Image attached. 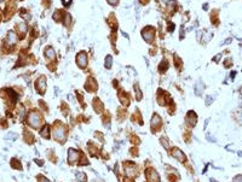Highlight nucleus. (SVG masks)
<instances>
[{
    "label": "nucleus",
    "mask_w": 242,
    "mask_h": 182,
    "mask_svg": "<svg viewBox=\"0 0 242 182\" xmlns=\"http://www.w3.org/2000/svg\"><path fill=\"white\" fill-rule=\"evenodd\" d=\"M147 177L150 182H160V177L157 173L154 170V169H148L147 170Z\"/></svg>",
    "instance_id": "obj_6"
},
{
    "label": "nucleus",
    "mask_w": 242,
    "mask_h": 182,
    "mask_svg": "<svg viewBox=\"0 0 242 182\" xmlns=\"http://www.w3.org/2000/svg\"><path fill=\"white\" fill-rule=\"evenodd\" d=\"M45 55H46L47 58H50V59H53V58H55V51H53L51 47L46 48V51H45Z\"/></svg>",
    "instance_id": "obj_15"
},
{
    "label": "nucleus",
    "mask_w": 242,
    "mask_h": 182,
    "mask_svg": "<svg viewBox=\"0 0 242 182\" xmlns=\"http://www.w3.org/2000/svg\"><path fill=\"white\" fill-rule=\"evenodd\" d=\"M172 156H173L176 159L180 160V162H184V160H185V154H184L180 150H178V148H173V151H172Z\"/></svg>",
    "instance_id": "obj_9"
},
{
    "label": "nucleus",
    "mask_w": 242,
    "mask_h": 182,
    "mask_svg": "<svg viewBox=\"0 0 242 182\" xmlns=\"http://www.w3.org/2000/svg\"><path fill=\"white\" fill-rule=\"evenodd\" d=\"M161 143H162V145H164L166 148H168V143H166V139H165V138H162V139H161Z\"/></svg>",
    "instance_id": "obj_21"
},
{
    "label": "nucleus",
    "mask_w": 242,
    "mask_h": 182,
    "mask_svg": "<svg viewBox=\"0 0 242 182\" xmlns=\"http://www.w3.org/2000/svg\"><path fill=\"white\" fill-rule=\"evenodd\" d=\"M5 139H6V140H10V141H11V140H16V139H17V135H16L15 133H8Z\"/></svg>",
    "instance_id": "obj_19"
},
{
    "label": "nucleus",
    "mask_w": 242,
    "mask_h": 182,
    "mask_svg": "<svg viewBox=\"0 0 242 182\" xmlns=\"http://www.w3.org/2000/svg\"><path fill=\"white\" fill-rule=\"evenodd\" d=\"M108 3H109V4H111V5H114V6H115V5H116L117 3H119V0H108Z\"/></svg>",
    "instance_id": "obj_23"
},
{
    "label": "nucleus",
    "mask_w": 242,
    "mask_h": 182,
    "mask_svg": "<svg viewBox=\"0 0 242 182\" xmlns=\"http://www.w3.org/2000/svg\"><path fill=\"white\" fill-rule=\"evenodd\" d=\"M80 156H81V152H79V151L74 150V148H70L69 152H68V160H69V163H74L75 160H78L80 158Z\"/></svg>",
    "instance_id": "obj_5"
},
{
    "label": "nucleus",
    "mask_w": 242,
    "mask_h": 182,
    "mask_svg": "<svg viewBox=\"0 0 242 182\" xmlns=\"http://www.w3.org/2000/svg\"><path fill=\"white\" fill-rule=\"evenodd\" d=\"M125 173L126 175L130 177H133L137 175V166L132 164V163H125Z\"/></svg>",
    "instance_id": "obj_4"
},
{
    "label": "nucleus",
    "mask_w": 242,
    "mask_h": 182,
    "mask_svg": "<svg viewBox=\"0 0 242 182\" xmlns=\"http://www.w3.org/2000/svg\"><path fill=\"white\" fill-rule=\"evenodd\" d=\"M233 182H242V175H237V176H235Z\"/></svg>",
    "instance_id": "obj_20"
},
{
    "label": "nucleus",
    "mask_w": 242,
    "mask_h": 182,
    "mask_svg": "<svg viewBox=\"0 0 242 182\" xmlns=\"http://www.w3.org/2000/svg\"><path fill=\"white\" fill-rule=\"evenodd\" d=\"M0 21H1V15H0Z\"/></svg>",
    "instance_id": "obj_25"
},
{
    "label": "nucleus",
    "mask_w": 242,
    "mask_h": 182,
    "mask_svg": "<svg viewBox=\"0 0 242 182\" xmlns=\"http://www.w3.org/2000/svg\"><path fill=\"white\" fill-rule=\"evenodd\" d=\"M39 182H50L47 180L46 177H42V176H39Z\"/></svg>",
    "instance_id": "obj_22"
},
{
    "label": "nucleus",
    "mask_w": 242,
    "mask_h": 182,
    "mask_svg": "<svg viewBox=\"0 0 242 182\" xmlns=\"http://www.w3.org/2000/svg\"><path fill=\"white\" fill-rule=\"evenodd\" d=\"M16 42V34L15 32H8V36H6V45L8 46H12Z\"/></svg>",
    "instance_id": "obj_10"
},
{
    "label": "nucleus",
    "mask_w": 242,
    "mask_h": 182,
    "mask_svg": "<svg viewBox=\"0 0 242 182\" xmlns=\"http://www.w3.org/2000/svg\"><path fill=\"white\" fill-rule=\"evenodd\" d=\"M76 179H78V181L80 182H86V175L84 173H78L76 174Z\"/></svg>",
    "instance_id": "obj_18"
},
{
    "label": "nucleus",
    "mask_w": 242,
    "mask_h": 182,
    "mask_svg": "<svg viewBox=\"0 0 242 182\" xmlns=\"http://www.w3.org/2000/svg\"><path fill=\"white\" fill-rule=\"evenodd\" d=\"M17 29H18L20 34H24V33L27 32V25H25V23H20L17 25Z\"/></svg>",
    "instance_id": "obj_17"
},
{
    "label": "nucleus",
    "mask_w": 242,
    "mask_h": 182,
    "mask_svg": "<svg viewBox=\"0 0 242 182\" xmlns=\"http://www.w3.org/2000/svg\"><path fill=\"white\" fill-rule=\"evenodd\" d=\"M187 119H188V123H190V126H195L197 117H196V115L194 113V112H191V111H190V112L188 113Z\"/></svg>",
    "instance_id": "obj_11"
},
{
    "label": "nucleus",
    "mask_w": 242,
    "mask_h": 182,
    "mask_svg": "<svg viewBox=\"0 0 242 182\" xmlns=\"http://www.w3.org/2000/svg\"><path fill=\"white\" fill-rule=\"evenodd\" d=\"M40 134H41L42 138H45V139H50V126H48V124H45L44 128L41 129Z\"/></svg>",
    "instance_id": "obj_12"
},
{
    "label": "nucleus",
    "mask_w": 242,
    "mask_h": 182,
    "mask_svg": "<svg viewBox=\"0 0 242 182\" xmlns=\"http://www.w3.org/2000/svg\"><path fill=\"white\" fill-rule=\"evenodd\" d=\"M150 126H151V128L154 129V132H156L157 129L161 127V118H160L157 115H154V116H153V119H151Z\"/></svg>",
    "instance_id": "obj_8"
},
{
    "label": "nucleus",
    "mask_w": 242,
    "mask_h": 182,
    "mask_svg": "<svg viewBox=\"0 0 242 182\" xmlns=\"http://www.w3.org/2000/svg\"><path fill=\"white\" fill-rule=\"evenodd\" d=\"M11 166H12V168H16L17 170H22V164L15 158L11 160Z\"/></svg>",
    "instance_id": "obj_16"
},
{
    "label": "nucleus",
    "mask_w": 242,
    "mask_h": 182,
    "mask_svg": "<svg viewBox=\"0 0 242 182\" xmlns=\"http://www.w3.org/2000/svg\"><path fill=\"white\" fill-rule=\"evenodd\" d=\"M46 79L44 77V76H41L39 79L37 80V82H35V88L38 89V92L39 93H45V89H46Z\"/></svg>",
    "instance_id": "obj_3"
},
{
    "label": "nucleus",
    "mask_w": 242,
    "mask_h": 182,
    "mask_svg": "<svg viewBox=\"0 0 242 182\" xmlns=\"http://www.w3.org/2000/svg\"><path fill=\"white\" fill-rule=\"evenodd\" d=\"M27 122L31 128H39L40 124L42 123V116L39 111H31L28 115Z\"/></svg>",
    "instance_id": "obj_1"
},
{
    "label": "nucleus",
    "mask_w": 242,
    "mask_h": 182,
    "mask_svg": "<svg viewBox=\"0 0 242 182\" xmlns=\"http://www.w3.org/2000/svg\"><path fill=\"white\" fill-rule=\"evenodd\" d=\"M124 182H134V181H133V180H131V179H125V180H124Z\"/></svg>",
    "instance_id": "obj_24"
},
{
    "label": "nucleus",
    "mask_w": 242,
    "mask_h": 182,
    "mask_svg": "<svg viewBox=\"0 0 242 182\" xmlns=\"http://www.w3.org/2000/svg\"><path fill=\"white\" fill-rule=\"evenodd\" d=\"M76 63L80 68H85L86 64H87V58H86L85 52H80L76 57Z\"/></svg>",
    "instance_id": "obj_7"
},
{
    "label": "nucleus",
    "mask_w": 242,
    "mask_h": 182,
    "mask_svg": "<svg viewBox=\"0 0 242 182\" xmlns=\"http://www.w3.org/2000/svg\"><path fill=\"white\" fill-rule=\"evenodd\" d=\"M53 136L57 141L59 143H64L65 141V136H67V130H65V127L62 126V124H58L56 127L55 132H53Z\"/></svg>",
    "instance_id": "obj_2"
},
{
    "label": "nucleus",
    "mask_w": 242,
    "mask_h": 182,
    "mask_svg": "<svg viewBox=\"0 0 242 182\" xmlns=\"http://www.w3.org/2000/svg\"><path fill=\"white\" fill-rule=\"evenodd\" d=\"M93 107H94V110H96V112H98V113L102 112V110H103V105L99 103V100H98V99H94Z\"/></svg>",
    "instance_id": "obj_14"
},
{
    "label": "nucleus",
    "mask_w": 242,
    "mask_h": 182,
    "mask_svg": "<svg viewBox=\"0 0 242 182\" xmlns=\"http://www.w3.org/2000/svg\"><path fill=\"white\" fill-rule=\"evenodd\" d=\"M23 136H24V140H25L28 143H31L33 141H34V135L31 134V132H28V130H25V132H24Z\"/></svg>",
    "instance_id": "obj_13"
}]
</instances>
